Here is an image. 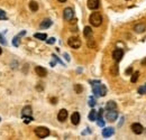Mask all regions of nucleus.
<instances>
[{"label": "nucleus", "instance_id": "nucleus-1", "mask_svg": "<svg viewBox=\"0 0 146 140\" xmlns=\"http://www.w3.org/2000/svg\"><path fill=\"white\" fill-rule=\"evenodd\" d=\"M93 85V93L97 96H105L107 94V88L104 84H100L99 82H97V84H92Z\"/></svg>", "mask_w": 146, "mask_h": 140}, {"label": "nucleus", "instance_id": "nucleus-2", "mask_svg": "<svg viewBox=\"0 0 146 140\" xmlns=\"http://www.w3.org/2000/svg\"><path fill=\"white\" fill-rule=\"evenodd\" d=\"M89 21H90V24H91L92 26L98 27L102 22V16L99 13H93V14H91L90 18H89Z\"/></svg>", "mask_w": 146, "mask_h": 140}, {"label": "nucleus", "instance_id": "nucleus-3", "mask_svg": "<svg viewBox=\"0 0 146 140\" xmlns=\"http://www.w3.org/2000/svg\"><path fill=\"white\" fill-rule=\"evenodd\" d=\"M35 135H36L38 138L43 139V138H46L48 135H50V130L45 127H38L35 129Z\"/></svg>", "mask_w": 146, "mask_h": 140}, {"label": "nucleus", "instance_id": "nucleus-4", "mask_svg": "<svg viewBox=\"0 0 146 140\" xmlns=\"http://www.w3.org/2000/svg\"><path fill=\"white\" fill-rule=\"evenodd\" d=\"M68 44L72 47V48H79L80 46H81V40L78 38V37H71V38H69V40H68Z\"/></svg>", "mask_w": 146, "mask_h": 140}, {"label": "nucleus", "instance_id": "nucleus-5", "mask_svg": "<svg viewBox=\"0 0 146 140\" xmlns=\"http://www.w3.org/2000/svg\"><path fill=\"white\" fill-rule=\"evenodd\" d=\"M106 118H107L108 121L113 122V121H116L117 118H118V112L115 111V110H108V112L106 113Z\"/></svg>", "mask_w": 146, "mask_h": 140}, {"label": "nucleus", "instance_id": "nucleus-6", "mask_svg": "<svg viewBox=\"0 0 146 140\" xmlns=\"http://www.w3.org/2000/svg\"><path fill=\"white\" fill-rule=\"evenodd\" d=\"M123 56H124V52H123V50H120V48L115 50V51H113V53H112V57H113L115 62H117V63L121 61Z\"/></svg>", "mask_w": 146, "mask_h": 140}, {"label": "nucleus", "instance_id": "nucleus-7", "mask_svg": "<svg viewBox=\"0 0 146 140\" xmlns=\"http://www.w3.org/2000/svg\"><path fill=\"white\" fill-rule=\"evenodd\" d=\"M131 130H133L134 133L141 135L144 131V128H143V125L141 123H134V124H131Z\"/></svg>", "mask_w": 146, "mask_h": 140}, {"label": "nucleus", "instance_id": "nucleus-8", "mask_svg": "<svg viewBox=\"0 0 146 140\" xmlns=\"http://www.w3.org/2000/svg\"><path fill=\"white\" fill-rule=\"evenodd\" d=\"M64 19L65 20H72L73 16H74V11L72 8H65L64 9Z\"/></svg>", "mask_w": 146, "mask_h": 140}, {"label": "nucleus", "instance_id": "nucleus-9", "mask_svg": "<svg viewBox=\"0 0 146 140\" xmlns=\"http://www.w3.org/2000/svg\"><path fill=\"white\" fill-rule=\"evenodd\" d=\"M66 118H68V111H66L65 109H62V110L58 112V114H57V119H58V121L64 122V121L66 120Z\"/></svg>", "mask_w": 146, "mask_h": 140}, {"label": "nucleus", "instance_id": "nucleus-10", "mask_svg": "<svg viewBox=\"0 0 146 140\" xmlns=\"http://www.w3.org/2000/svg\"><path fill=\"white\" fill-rule=\"evenodd\" d=\"M115 133V129L113 128H105L104 130H102V136L105 137V138H109L111 137L112 135Z\"/></svg>", "mask_w": 146, "mask_h": 140}, {"label": "nucleus", "instance_id": "nucleus-11", "mask_svg": "<svg viewBox=\"0 0 146 140\" xmlns=\"http://www.w3.org/2000/svg\"><path fill=\"white\" fill-rule=\"evenodd\" d=\"M99 0H88V8L94 10V9H98L99 8Z\"/></svg>", "mask_w": 146, "mask_h": 140}, {"label": "nucleus", "instance_id": "nucleus-12", "mask_svg": "<svg viewBox=\"0 0 146 140\" xmlns=\"http://www.w3.org/2000/svg\"><path fill=\"white\" fill-rule=\"evenodd\" d=\"M35 72H36L37 75L40 76V77H44V76L47 75V71H46V69H44V67H42V66H37L36 69H35Z\"/></svg>", "mask_w": 146, "mask_h": 140}, {"label": "nucleus", "instance_id": "nucleus-13", "mask_svg": "<svg viewBox=\"0 0 146 140\" xmlns=\"http://www.w3.org/2000/svg\"><path fill=\"white\" fill-rule=\"evenodd\" d=\"M102 114H104V110L100 109L99 110V113H98V117H97V122H98V125H100V127H104L105 125V122L102 120Z\"/></svg>", "mask_w": 146, "mask_h": 140}, {"label": "nucleus", "instance_id": "nucleus-14", "mask_svg": "<svg viewBox=\"0 0 146 140\" xmlns=\"http://www.w3.org/2000/svg\"><path fill=\"white\" fill-rule=\"evenodd\" d=\"M146 29V25L145 24H137L135 27H134V30L136 32V33H143V32H145Z\"/></svg>", "mask_w": 146, "mask_h": 140}, {"label": "nucleus", "instance_id": "nucleus-15", "mask_svg": "<svg viewBox=\"0 0 146 140\" xmlns=\"http://www.w3.org/2000/svg\"><path fill=\"white\" fill-rule=\"evenodd\" d=\"M71 122H72L74 125L79 124V122H80V114H79L78 112H74L72 116H71Z\"/></svg>", "mask_w": 146, "mask_h": 140}, {"label": "nucleus", "instance_id": "nucleus-16", "mask_svg": "<svg viewBox=\"0 0 146 140\" xmlns=\"http://www.w3.org/2000/svg\"><path fill=\"white\" fill-rule=\"evenodd\" d=\"M21 116L26 117V116H32V108L31 106H25L21 111Z\"/></svg>", "mask_w": 146, "mask_h": 140}, {"label": "nucleus", "instance_id": "nucleus-17", "mask_svg": "<svg viewBox=\"0 0 146 140\" xmlns=\"http://www.w3.org/2000/svg\"><path fill=\"white\" fill-rule=\"evenodd\" d=\"M51 25H52V20H51V19H45V20L42 21L40 28H48Z\"/></svg>", "mask_w": 146, "mask_h": 140}, {"label": "nucleus", "instance_id": "nucleus-18", "mask_svg": "<svg viewBox=\"0 0 146 140\" xmlns=\"http://www.w3.org/2000/svg\"><path fill=\"white\" fill-rule=\"evenodd\" d=\"M97 117H98V113L96 110H91L90 113H89V120L90 121H96L97 120Z\"/></svg>", "mask_w": 146, "mask_h": 140}, {"label": "nucleus", "instance_id": "nucleus-19", "mask_svg": "<svg viewBox=\"0 0 146 140\" xmlns=\"http://www.w3.org/2000/svg\"><path fill=\"white\" fill-rule=\"evenodd\" d=\"M116 108H117V104L113 101H109L107 103V105H106V109L107 110H116Z\"/></svg>", "mask_w": 146, "mask_h": 140}, {"label": "nucleus", "instance_id": "nucleus-20", "mask_svg": "<svg viewBox=\"0 0 146 140\" xmlns=\"http://www.w3.org/2000/svg\"><path fill=\"white\" fill-rule=\"evenodd\" d=\"M29 8H31L32 11H37V10H38V5H37V2L31 1V2H29Z\"/></svg>", "mask_w": 146, "mask_h": 140}, {"label": "nucleus", "instance_id": "nucleus-21", "mask_svg": "<svg viewBox=\"0 0 146 140\" xmlns=\"http://www.w3.org/2000/svg\"><path fill=\"white\" fill-rule=\"evenodd\" d=\"M110 73H111V75H113V76L118 75V66H117V65L111 66V69H110Z\"/></svg>", "mask_w": 146, "mask_h": 140}, {"label": "nucleus", "instance_id": "nucleus-22", "mask_svg": "<svg viewBox=\"0 0 146 140\" xmlns=\"http://www.w3.org/2000/svg\"><path fill=\"white\" fill-rule=\"evenodd\" d=\"M83 34H84V36L86 37H90V36L92 35V30L90 27H86L84 28V32H83Z\"/></svg>", "mask_w": 146, "mask_h": 140}, {"label": "nucleus", "instance_id": "nucleus-23", "mask_svg": "<svg viewBox=\"0 0 146 140\" xmlns=\"http://www.w3.org/2000/svg\"><path fill=\"white\" fill-rule=\"evenodd\" d=\"M138 76H139V72H135V73L133 74V76H131V79H130V81H131L133 83H135V82H137V80H138Z\"/></svg>", "mask_w": 146, "mask_h": 140}, {"label": "nucleus", "instance_id": "nucleus-24", "mask_svg": "<svg viewBox=\"0 0 146 140\" xmlns=\"http://www.w3.org/2000/svg\"><path fill=\"white\" fill-rule=\"evenodd\" d=\"M35 38L40 39V40H45L47 38V36H46V34H35Z\"/></svg>", "mask_w": 146, "mask_h": 140}, {"label": "nucleus", "instance_id": "nucleus-25", "mask_svg": "<svg viewBox=\"0 0 146 140\" xmlns=\"http://www.w3.org/2000/svg\"><path fill=\"white\" fill-rule=\"evenodd\" d=\"M138 93L139 94H146V84L142 85L141 88H138Z\"/></svg>", "mask_w": 146, "mask_h": 140}, {"label": "nucleus", "instance_id": "nucleus-26", "mask_svg": "<svg viewBox=\"0 0 146 140\" xmlns=\"http://www.w3.org/2000/svg\"><path fill=\"white\" fill-rule=\"evenodd\" d=\"M18 38H19V36H16V37L13 39V45H14V46H16V47L19 45V39H18Z\"/></svg>", "mask_w": 146, "mask_h": 140}, {"label": "nucleus", "instance_id": "nucleus-27", "mask_svg": "<svg viewBox=\"0 0 146 140\" xmlns=\"http://www.w3.org/2000/svg\"><path fill=\"white\" fill-rule=\"evenodd\" d=\"M23 118H24V121H25V123H29L32 120H33L32 116H26V117H23Z\"/></svg>", "mask_w": 146, "mask_h": 140}, {"label": "nucleus", "instance_id": "nucleus-28", "mask_svg": "<svg viewBox=\"0 0 146 140\" xmlns=\"http://www.w3.org/2000/svg\"><path fill=\"white\" fill-rule=\"evenodd\" d=\"M74 88H75L76 93H81V92H82V87H81V85H79V84H76V85L74 87Z\"/></svg>", "mask_w": 146, "mask_h": 140}, {"label": "nucleus", "instance_id": "nucleus-29", "mask_svg": "<svg viewBox=\"0 0 146 140\" xmlns=\"http://www.w3.org/2000/svg\"><path fill=\"white\" fill-rule=\"evenodd\" d=\"M6 19H7L6 14H5L3 11H1V10H0V20H6Z\"/></svg>", "mask_w": 146, "mask_h": 140}, {"label": "nucleus", "instance_id": "nucleus-30", "mask_svg": "<svg viewBox=\"0 0 146 140\" xmlns=\"http://www.w3.org/2000/svg\"><path fill=\"white\" fill-rule=\"evenodd\" d=\"M94 104H96L94 99H93V98H90V99H89V105H90V106H94Z\"/></svg>", "mask_w": 146, "mask_h": 140}, {"label": "nucleus", "instance_id": "nucleus-31", "mask_svg": "<svg viewBox=\"0 0 146 140\" xmlns=\"http://www.w3.org/2000/svg\"><path fill=\"white\" fill-rule=\"evenodd\" d=\"M0 43H1V44H3V45H6V44H7V42H6V39L3 38V36L1 35V34H0Z\"/></svg>", "mask_w": 146, "mask_h": 140}, {"label": "nucleus", "instance_id": "nucleus-32", "mask_svg": "<svg viewBox=\"0 0 146 140\" xmlns=\"http://www.w3.org/2000/svg\"><path fill=\"white\" fill-rule=\"evenodd\" d=\"M54 43H55V38H50L47 40V44H54Z\"/></svg>", "mask_w": 146, "mask_h": 140}, {"label": "nucleus", "instance_id": "nucleus-33", "mask_svg": "<svg viewBox=\"0 0 146 140\" xmlns=\"http://www.w3.org/2000/svg\"><path fill=\"white\" fill-rule=\"evenodd\" d=\"M131 71H133V69H131V67H129V69L126 71V73H127V74H130V73H131Z\"/></svg>", "mask_w": 146, "mask_h": 140}, {"label": "nucleus", "instance_id": "nucleus-34", "mask_svg": "<svg viewBox=\"0 0 146 140\" xmlns=\"http://www.w3.org/2000/svg\"><path fill=\"white\" fill-rule=\"evenodd\" d=\"M142 65H146V58L144 61H142Z\"/></svg>", "mask_w": 146, "mask_h": 140}, {"label": "nucleus", "instance_id": "nucleus-35", "mask_svg": "<svg viewBox=\"0 0 146 140\" xmlns=\"http://www.w3.org/2000/svg\"><path fill=\"white\" fill-rule=\"evenodd\" d=\"M58 1H60V2H65L66 0H58Z\"/></svg>", "mask_w": 146, "mask_h": 140}, {"label": "nucleus", "instance_id": "nucleus-36", "mask_svg": "<svg viewBox=\"0 0 146 140\" xmlns=\"http://www.w3.org/2000/svg\"><path fill=\"white\" fill-rule=\"evenodd\" d=\"M1 53H2V50H1V48H0V55H1Z\"/></svg>", "mask_w": 146, "mask_h": 140}]
</instances>
